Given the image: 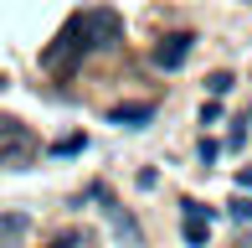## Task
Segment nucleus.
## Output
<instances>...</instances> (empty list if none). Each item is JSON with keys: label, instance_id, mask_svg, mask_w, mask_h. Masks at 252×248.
<instances>
[{"label": "nucleus", "instance_id": "1", "mask_svg": "<svg viewBox=\"0 0 252 248\" xmlns=\"http://www.w3.org/2000/svg\"><path fill=\"white\" fill-rule=\"evenodd\" d=\"M88 57V41H83V26H77V16L67 21L62 31H57V41L47 52H41V73H52V78H67L77 62Z\"/></svg>", "mask_w": 252, "mask_h": 248}, {"label": "nucleus", "instance_id": "2", "mask_svg": "<svg viewBox=\"0 0 252 248\" xmlns=\"http://www.w3.org/2000/svg\"><path fill=\"white\" fill-rule=\"evenodd\" d=\"M77 26H83L88 52H113V47L124 41V16H119V10H108V5L83 10V16H77Z\"/></svg>", "mask_w": 252, "mask_h": 248}, {"label": "nucleus", "instance_id": "3", "mask_svg": "<svg viewBox=\"0 0 252 248\" xmlns=\"http://www.w3.org/2000/svg\"><path fill=\"white\" fill-rule=\"evenodd\" d=\"M31 155H36V134H31L21 119H0V165L26 171Z\"/></svg>", "mask_w": 252, "mask_h": 248}, {"label": "nucleus", "instance_id": "4", "mask_svg": "<svg viewBox=\"0 0 252 248\" xmlns=\"http://www.w3.org/2000/svg\"><path fill=\"white\" fill-rule=\"evenodd\" d=\"M190 52H196V37H190V31H170V37H159V41H155L150 62L159 67V73H175V67H186Z\"/></svg>", "mask_w": 252, "mask_h": 248}, {"label": "nucleus", "instance_id": "5", "mask_svg": "<svg viewBox=\"0 0 252 248\" xmlns=\"http://www.w3.org/2000/svg\"><path fill=\"white\" fill-rule=\"evenodd\" d=\"M180 212H186V222H180V238H186L190 248H206V238H211V217L216 212L211 207H201V202H180Z\"/></svg>", "mask_w": 252, "mask_h": 248}, {"label": "nucleus", "instance_id": "6", "mask_svg": "<svg viewBox=\"0 0 252 248\" xmlns=\"http://www.w3.org/2000/svg\"><path fill=\"white\" fill-rule=\"evenodd\" d=\"M150 119H155V104H119V109H108V124H119V129H144Z\"/></svg>", "mask_w": 252, "mask_h": 248}, {"label": "nucleus", "instance_id": "7", "mask_svg": "<svg viewBox=\"0 0 252 248\" xmlns=\"http://www.w3.org/2000/svg\"><path fill=\"white\" fill-rule=\"evenodd\" d=\"M77 150H88V134H67V140L52 145V155H77Z\"/></svg>", "mask_w": 252, "mask_h": 248}, {"label": "nucleus", "instance_id": "8", "mask_svg": "<svg viewBox=\"0 0 252 248\" xmlns=\"http://www.w3.org/2000/svg\"><path fill=\"white\" fill-rule=\"evenodd\" d=\"M226 217H232V222H252V197H237V202H226Z\"/></svg>", "mask_w": 252, "mask_h": 248}, {"label": "nucleus", "instance_id": "9", "mask_svg": "<svg viewBox=\"0 0 252 248\" xmlns=\"http://www.w3.org/2000/svg\"><path fill=\"white\" fill-rule=\"evenodd\" d=\"M232 83H237L232 73H211V78H206V88H211V98H221V93H232Z\"/></svg>", "mask_w": 252, "mask_h": 248}, {"label": "nucleus", "instance_id": "10", "mask_svg": "<svg viewBox=\"0 0 252 248\" xmlns=\"http://www.w3.org/2000/svg\"><path fill=\"white\" fill-rule=\"evenodd\" d=\"M196 155H201V165H211L216 155H221V145H216V140H206V134H201V145H196Z\"/></svg>", "mask_w": 252, "mask_h": 248}, {"label": "nucleus", "instance_id": "11", "mask_svg": "<svg viewBox=\"0 0 252 248\" xmlns=\"http://www.w3.org/2000/svg\"><path fill=\"white\" fill-rule=\"evenodd\" d=\"M52 248H88L83 233H62V238H52Z\"/></svg>", "mask_w": 252, "mask_h": 248}, {"label": "nucleus", "instance_id": "12", "mask_svg": "<svg viewBox=\"0 0 252 248\" xmlns=\"http://www.w3.org/2000/svg\"><path fill=\"white\" fill-rule=\"evenodd\" d=\"M237 181H242V186H247V191H252V171H242V176H237Z\"/></svg>", "mask_w": 252, "mask_h": 248}]
</instances>
